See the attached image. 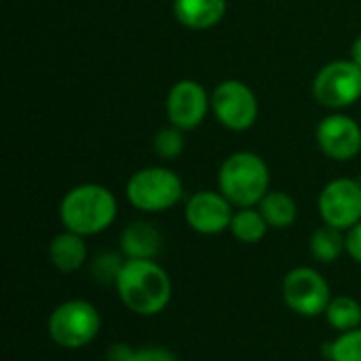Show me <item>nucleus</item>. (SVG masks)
<instances>
[{"instance_id": "15", "label": "nucleus", "mask_w": 361, "mask_h": 361, "mask_svg": "<svg viewBox=\"0 0 361 361\" xmlns=\"http://www.w3.org/2000/svg\"><path fill=\"white\" fill-rule=\"evenodd\" d=\"M176 19L188 30H209L226 15V0H173Z\"/></svg>"}, {"instance_id": "23", "label": "nucleus", "mask_w": 361, "mask_h": 361, "mask_svg": "<svg viewBox=\"0 0 361 361\" xmlns=\"http://www.w3.org/2000/svg\"><path fill=\"white\" fill-rule=\"evenodd\" d=\"M125 361H180L178 355L173 351H169L167 347H161V345H146V347H140V349H133L129 351V355L125 357Z\"/></svg>"}, {"instance_id": "12", "label": "nucleus", "mask_w": 361, "mask_h": 361, "mask_svg": "<svg viewBox=\"0 0 361 361\" xmlns=\"http://www.w3.org/2000/svg\"><path fill=\"white\" fill-rule=\"evenodd\" d=\"M319 150L332 161H351L361 152V127L347 114L326 116L315 131Z\"/></svg>"}, {"instance_id": "14", "label": "nucleus", "mask_w": 361, "mask_h": 361, "mask_svg": "<svg viewBox=\"0 0 361 361\" xmlns=\"http://www.w3.org/2000/svg\"><path fill=\"white\" fill-rule=\"evenodd\" d=\"M87 237L76 235L72 231L57 233L49 243V262L59 273H76L85 267L89 250H87Z\"/></svg>"}, {"instance_id": "17", "label": "nucleus", "mask_w": 361, "mask_h": 361, "mask_svg": "<svg viewBox=\"0 0 361 361\" xmlns=\"http://www.w3.org/2000/svg\"><path fill=\"white\" fill-rule=\"evenodd\" d=\"M309 250L317 262H324V264L336 262L347 252L345 231H338V228L328 226V224L315 228L311 239H309Z\"/></svg>"}, {"instance_id": "16", "label": "nucleus", "mask_w": 361, "mask_h": 361, "mask_svg": "<svg viewBox=\"0 0 361 361\" xmlns=\"http://www.w3.org/2000/svg\"><path fill=\"white\" fill-rule=\"evenodd\" d=\"M260 214L264 216V220L269 222L271 228H290L296 222L298 216V205L296 201L281 190H269L267 197L258 203Z\"/></svg>"}, {"instance_id": "19", "label": "nucleus", "mask_w": 361, "mask_h": 361, "mask_svg": "<svg viewBox=\"0 0 361 361\" xmlns=\"http://www.w3.org/2000/svg\"><path fill=\"white\" fill-rule=\"evenodd\" d=\"M324 317H326L328 326L332 330H336L338 334L349 332V330H357V328H361V305L347 294L332 296Z\"/></svg>"}, {"instance_id": "5", "label": "nucleus", "mask_w": 361, "mask_h": 361, "mask_svg": "<svg viewBox=\"0 0 361 361\" xmlns=\"http://www.w3.org/2000/svg\"><path fill=\"white\" fill-rule=\"evenodd\" d=\"M125 197L131 207L144 214H161L182 201L184 184L180 176L167 167H144L129 178Z\"/></svg>"}, {"instance_id": "25", "label": "nucleus", "mask_w": 361, "mask_h": 361, "mask_svg": "<svg viewBox=\"0 0 361 361\" xmlns=\"http://www.w3.org/2000/svg\"><path fill=\"white\" fill-rule=\"evenodd\" d=\"M351 59L361 68V36L360 38H355V42H353V47H351Z\"/></svg>"}, {"instance_id": "21", "label": "nucleus", "mask_w": 361, "mask_h": 361, "mask_svg": "<svg viewBox=\"0 0 361 361\" xmlns=\"http://www.w3.org/2000/svg\"><path fill=\"white\" fill-rule=\"evenodd\" d=\"M152 146H154V152L161 159L173 161V159H178L184 152V146H186L184 131L178 129V127H173V125H167V127H163V129L157 131Z\"/></svg>"}, {"instance_id": "24", "label": "nucleus", "mask_w": 361, "mask_h": 361, "mask_svg": "<svg viewBox=\"0 0 361 361\" xmlns=\"http://www.w3.org/2000/svg\"><path fill=\"white\" fill-rule=\"evenodd\" d=\"M345 239H347V254H349V258L355 260L357 264H361V222L345 233Z\"/></svg>"}, {"instance_id": "9", "label": "nucleus", "mask_w": 361, "mask_h": 361, "mask_svg": "<svg viewBox=\"0 0 361 361\" xmlns=\"http://www.w3.org/2000/svg\"><path fill=\"white\" fill-rule=\"evenodd\" d=\"M317 212L324 224L349 231L361 222V182L353 178H336L324 186L317 199Z\"/></svg>"}, {"instance_id": "13", "label": "nucleus", "mask_w": 361, "mask_h": 361, "mask_svg": "<svg viewBox=\"0 0 361 361\" xmlns=\"http://www.w3.org/2000/svg\"><path fill=\"white\" fill-rule=\"evenodd\" d=\"M163 247L161 231L146 220H135L121 233V254L133 260H157Z\"/></svg>"}, {"instance_id": "6", "label": "nucleus", "mask_w": 361, "mask_h": 361, "mask_svg": "<svg viewBox=\"0 0 361 361\" xmlns=\"http://www.w3.org/2000/svg\"><path fill=\"white\" fill-rule=\"evenodd\" d=\"M281 296L286 307L300 317H319L326 313L332 290L326 277L313 267H296L288 271L281 281Z\"/></svg>"}, {"instance_id": "7", "label": "nucleus", "mask_w": 361, "mask_h": 361, "mask_svg": "<svg viewBox=\"0 0 361 361\" xmlns=\"http://www.w3.org/2000/svg\"><path fill=\"white\" fill-rule=\"evenodd\" d=\"M313 97L332 110L353 106L361 97V68L353 59L326 63L313 80Z\"/></svg>"}, {"instance_id": "1", "label": "nucleus", "mask_w": 361, "mask_h": 361, "mask_svg": "<svg viewBox=\"0 0 361 361\" xmlns=\"http://www.w3.org/2000/svg\"><path fill=\"white\" fill-rule=\"evenodd\" d=\"M114 288L121 302L140 317L163 313L173 296L171 277L157 260L125 258Z\"/></svg>"}, {"instance_id": "20", "label": "nucleus", "mask_w": 361, "mask_h": 361, "mask_svg": "<svg viewBox=\"0 0 361 361\" xmlns=\"http://www.w3.org/2000/svg\"><path fill=\"white\" fill-rule=\"evenodd\" d=\"M326 355L330 361H361V328L338 334L326 345Z\"/></svg>"}, {"instance_id": "2", "label": "nucleus", "mask_w": 361, "mask_h": 361, "mask_svg": "<svg viewBox=\"0 0 361 361\" xmlns=\"http://www.w3.org/2000/svg\"><path fill=\"white\" fill-rule=\"evenodd\" d=\"M118 214L112 190L102 184H78L70 188L59 203V220L66 231L82 237H95L108 231Z\"/></svg>"}, {"instance_id": "10", "label": "nucleus", "mask_w": 361, "mask_h": 361, "mask_svg": "<svg viewBox=\"0 0 361 361\" xmlns=\"http://www.w3.org/2000/svg\"><path fill=\"white\" fill-rule=\"evenodd\" d=\"M235 205L220 190H199L188 197L184 218L186 224L205 237L220 235L231 228Z\"/></svg>"}, {"instance_id": "11", "label": "nucleus", "mask_w": 361, "mask_h": 361, "mask_svg": "<svg viewBox=\"0 0 361 361\" xmlns=\"http://www.w3.org/2000/svg\"><path fill=\"white\" fill-rule=\"evenodd\" d=\"M209 108H212V97L207 95L201 82L190 80V78L178 80L169 89L167 102H165L169 125L182 131L197 129L205 121Z\"/></svg>"}, {"instance_id": "3", "label": "nucleus", "mask_w": 361, "mask_h": 361, "mask_svg": "<svg viewBox=\"0 0 361 361\" xmlns=\"http://www.w3.org/2000/svg\"><path fill=\"white\" fill-rule=\"evenodd\" d=\"M271 186V171L256 152L231 154L218 171V190L239 209L258 207Z\"/></svg>"}, {"instance_id": "22", "label": "nucleus", "mask_w": 361, "mask_h": 361, "mask_svg": "<svg viewBox=\"0 0 361 361\" xmlns=\"http://www.w3.org/2000/svg\"><path fill=\"white\" fill-rule=\"evenodd\" d=\"M123 258L118 254H112V252H104L99 256H95L93 264H91V275L95 277L97 283H116V277L121 273V267H123Z\"/></svg>"}, {"instance_id": "4", "label": "nucleus", "mask_w": 361, "mask_h": 361, "mask_svg": "<svg viewBox=\"0 0 361 361\" xmlns=\"http://www.w3.org/2000/svg\"><path fill=\"white\" fill-rule=\"evenodd\" d=\"M102 330V315L97 307L82 298H70L57 305L47 322L51 341L68 351H78L91 345Z\"/></svg>"}, {"instance_id": "8", "label": "nucleus", "mask_w": 361, "mask_h": 361, "mask_svg": "<svg viewBox=\"0 0 361 361\" xmlns=\"http://www.w3.org/2000/svg\"><path fill=\"white\" fill-rule=\"evenodd\" d=\"M212 112L231 131H245L258 118L256 93L241 80H222L212 93Z\"/></svg>"}, {"instance_id": "18", "label": "nucleus", "mask_w": 361, "mask_h": 361, "mask_svg": "<svg viewBox=\"0 0 361 361\" xmlns=\"http://www.w3.org/2000/svg\"><path fill=\"white\" fill-rule=\"evenodd\" d=\"M269 228L271 226L258 207H239L233 216L228 231L237 241H241L245 245H256L267 237Z\"/></svg>"}]
</instances>
